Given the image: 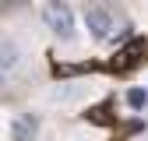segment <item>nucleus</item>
Instances as JSON below:
<instances>
[{
  "label": "nucleus",
  "mask_w": 148,
  "mask_h": 141,
  "mask_svg": "<svg viewBox=\"0 0 148 141\" xmlns=\"http://www.w3.org/2000/svg\"><path fill=\"white\" fill-rule=\"evenodd\" d=\"M138 131H145V120H131V123H123V127H116V134H138Z\"/></svg>",
  "instance_id": "obj_8"
},
{
  "label": "nucleus",
  "mask_w": 148,
  "mask_h": 141,
  "mask_svg": "<svg viewBox=\"0 0 148 141\" xmlns=\"http://www.w3.org/2000/svg\"><path fill=\"white\" fill-rule=\"evenodd\" d=\"M141 64H148V39L134 35L127 46H120V49H116V57L109 60L106 67L113 70V74H131V70H138Z\"/></svg>",
  "instance_id": "obj_2"
},
{
  "label": "nucleus",
  "mask_w": 148,
  "mask_h": 141,
  "mask_svg": "<svg viewBox=\"0 0 148 141\" xmlns=\"http://www.w3.org/2000/svg\"><path fill=\"white\" fill-rule=\"evenodd\" d=\"M11 131H14V138H32L35 131H39V123H35L32 116H21V120H14Z\"/></svg>",
  "instance_id": "obj_7"
},
{
  "label": "nucleus",
  "mask_w": 148,
  "mask_h": 141,
  "mask_svg": "<svg viewBox=\"0 0 148 141\" xmlns=\"http://www.w3.org/2000/svg\"><path fill=\"white\" fill-rule=\"evenodd\" d=\"M123 99H127V106H131L134 113H141L145 106H148V92H145V88H127V95H123Z\"/></svg>",
  "instance_id": "obj_5"
},
{
  "label": "nucleus",
  "mask_w": 148,
  "mask_h": 141,
  "mask_svg": "<svg viewBox=\"0 0 148 141\" xmlns=\"http://www.w3.org/2000/svg\"><path fill=\"white\" fill-rule=\"evenodd\" d=\"M42 21L64 42H71L74 35H78V28H74V11H71L67 0H46V4H42Z\"/></svg>",
  "instance_id": "obj_1"
},
{
  "label": "nucleus",
  "mask_w": 148,
  "mask_h": 141,
  "mask_svg": "<svg viewBox=\"0 0 148 141\" xmlns=\"http://www.w3.org/2000/svg\"><path fill=\"white\" fill-rule=\"evenodd\" d=\"M18 64V46L7 39V42H0V67H4V70H11Z\"/></svg>",
  "instance_id": "obj_6"
},
{
  "label": "nucleus",
  "mask_w": 148,
  "mask_h": 141,
  "mask_svg": "<svg viewBox=\"0 0 148 141\" xmlns=\"http://www.w3.org/2000/svg\"><path fill=\"white\" fill-rule=\"evenodd\" d=\"M4 74H7V70H4V67H0V85H4Z\"/></svg>",
  "instance_id": "obj_9"
},
{
  "label": "nucleus",
  "mask_w": 148,
  "mask_h": 141,
  "mask_svg": "<svg viewBox=\"0 0 148 141\" xmlns=\"http://www.w3.org/2000/svg\"><path fill=\"white\" fill-rule=\"evenodd\" d=\"M88 123H99V127H109V123H116L113 116V102H99V106H92V110L85 113Z\"/></svg>",
  "instance_id": "obj_4"
},
{
  "label": "nucleus",
  "mask_w": 148,
  "mask_h": 141,
  "mask_svg": "<svg viewBox=\"0 0 148 141\" xmlns=\"http://www.w3.org/2000/svg\"><path fill=\"white\" fill-rule=\"evenodd\" d=\"M85 28H88L92 39L102 42V39L113 35V14L106 7H99V4H85Z\"/></svg>",
  "instance_id": "obj_3"
}]
</instances>
